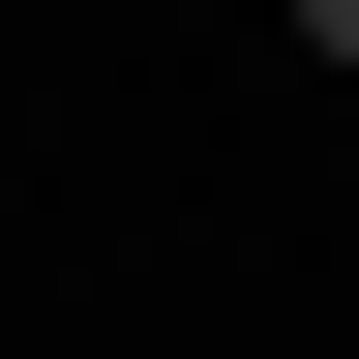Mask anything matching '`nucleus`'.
I'll list each match as a JSON object with an SVG mask.
<instances>
[{
	"instance_id": "1",
	"label": "nucleus",
	"mask_w": 359,
	"mask_h": 359,
	"mask_svg": "<svg viewBox=\"0 0 359 359\" xmlns=\"http://www.w3.org/2000/svg\"><path fill=\"white\" fill-rule=\"evenodd\" d=\"M299 60H359V0H299Z\"/></svg>"
}]
</instances>
